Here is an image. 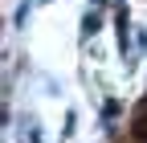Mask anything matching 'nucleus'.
Returning <instances> with one entry per match:
<instances>
[]
</instances>
